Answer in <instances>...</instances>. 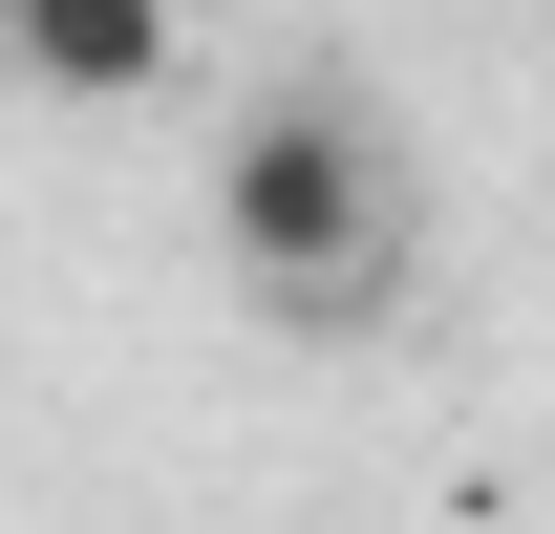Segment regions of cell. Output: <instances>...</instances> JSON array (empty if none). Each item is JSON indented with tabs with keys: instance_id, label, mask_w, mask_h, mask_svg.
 I'll return each instance as SVG.
<instances>
[{
	"instance_id": "cell-1",
	"label": "cell",
	"mask_w": 555,
	"mask_h": 534,
	"mask_svg": "<svg viewBox=\"0 0 555 534\" xmlns=\"http://www.w3.org/2000/svg\"><path fill=\"white\" fill-rule=\"evenodd\" d=\"M385 236H406V193H385L363 107H321V86L214 150V257L257 278L278 321H363V300H385Z\"/></svg>"
},
{
	"instance_id": "cell-2",
	"label": "cell",
	"mask_w": 555,
	"mask_h": 534,
	"mask_svg": "<svg viewBox=\"0 0 555 534\" xmlns=\"http://www.w3.org/2000/svg\"><path fill=\"white\" fill-rule=\"evenodd\" d=\"M171 86V0H22V107H150Z\"/></svg>"
},
{
	"instance_id": "cell-3",
	"label": "cell",
	"mask_w": 555,
	"mask_h": 534,
	"mask_svg": "<svg viewBox=\"0 0 555 534\" xmlns=\"http://www.w3.org/2000/svg\"><path fill=\"white\" fill-rule=\"evenodd\" d=\"M0 86H22V0H0Z\"/></svg>"
}]
</instances>
